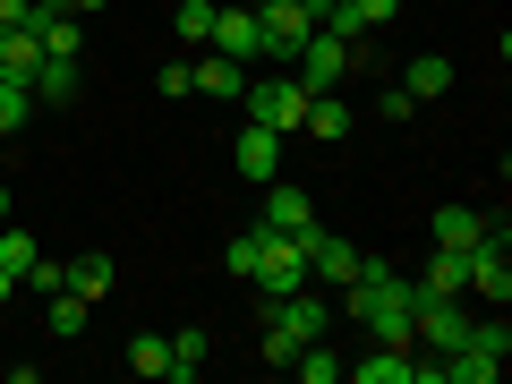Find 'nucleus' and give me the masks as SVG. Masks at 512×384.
<instances>
[{"mask_svg":"<svg viewBox=\"0 0 512 384\" xmlns=\"http://www.w3.org/2000/svg\"><path fill=\"white\" fill-rule=\"evenodd\" d=\"M325 325H333V308H325V299H308V291L265 299V367H291V350L299 342H325Z\"/></svg>","mask_w":512,"mask_h":384,"instance_id":"obj_1","label":"nucleus"},{"mask_svg":"<svg viewBox=\"0 0 512 384\" xmlns=\"http://www.w3.org/2000/svg\"><path fill=\"white\" fill-rule=\"evenodd\" d=\"M504 359H512V325H504V308H495L487 325L470 316L461 350H453V359H436V367H444V384H495V376H504Z\"/></svg>","mask_w":512,"mask_h":384,"instance_id":"obj_2","label":"nucleus"},{"mask_svg":"<svg viewBox=\"0 0 512 384\" xmlns=\"http://www.w3.org/2000/svg\"><path fill=\"white\" fill-rule=\"evenodd\" d=\"M367 69V43H342V35H325V26H316L308 43H299V60H291V77L308 94H325V86H350V77Z\"/></svg>","mask_w":512,"mask_h":384,"instance_id":"obj_3","label":"nucleus"},{"mask_svg":"<svg viewBox=\"0 0 512 384\" xmlns=\"http://www.w3.org/2000/svg\"><path fill=\"white\" fill-rule=\"evenodd\" d=\"M239 103H248L256 128H274V137H299V120H308V86H299V77H265V86L248 77Z\"/></svg>","mask_w":512,"mask_h":384,"instance_id":"obj_4","label":"nucleus"},{"mask_svg":"<svg viewBox=\"0 0 512 384\" xmlns=\"http://www.w3.org/2000/svg\"><path fill=\"white\" fill-rule=\"evenodd\" d=\"M256 291L265 299H282V291H308V248H299V239H282V231H265L256 239Z\"/></svg>","mask_w":512,"mask_h":384,"instance_id":"obj_5","label":"nucleus"},{"mask_svg":"<svg viewBox=\"0 0 512 384\" xmlns=\"http://www.w3.org/2000/svg\"><path fill=\"white\" fill-rule=\"evenodd\" d=\"M461 333H470V316H461V299H410V342L427 350V359H453Z\"/></svg>","mask_w":512,"mask_h":384,"instance_id":"obj_6","label":"nucleus"},{"mask_svg":"<svg viewBox=\"0 0 512 384\" xmlns=\"http://www.w3.org/2000/svg\"><path fill=\"white\" fill-rule=\"evenodd\" d=\"M256 26H265V60H274V69H291V60H299V43L316 35L308 0H265V9H256Z\"/></svg>","mask_w":512,"mask_h":384,"instance_id":"obj_7","label":"nucleus"},{"mask_svg":"<svg viewBox=\"0 0 512 384\" xmlns=\"http://www.w3.org/2000/svg\"><path fill=\"white\" fill-rule=\"evenodd\" d=\"M299 248H308V282H325V291H350V274H359V248H350V239H333L325 222H316Z\"/></svg>","mask_w":512,"mask_h":384,"instance_id":"obj_8","label":"nucleus"},{"mask_svg":"<svg viewBox=\"0 0 512 384\" xmlns=\"http://www.w3.org/2000/svg\"><path fill=\"white\" fill-rule=\"evenodd\" d=\"M256 231L308 239V231H316V205H308V188H291V180H265V222H256Z\"/></svg>","mask_w":512,"mask_h":384,"instance_id":"obj_9","label":"nucleus"},{"mask_svg":"<svg viewBox=\"0 0 512 384\" xmlns=\"http://www.w3.org/2000/svg\"><path fill=\"white\" fill-rule=\"evenodd\" d=\"M205 52H222V60H265V26H256V9H214Z\"/></svg>","mask_w":512,"mask_h":384,"instance_id":"obj_10","label":"nucleus"},{"mask_svg":"<svg viewBox=\"0 0 512 384\" xmlns=\"http://www.w3.org/2000/svg\"><path fill=\"white\" fill-rule=\"evenodd\" d=\"M282 146H291V137H274V128H239V146H231V163H239V180H256V188H265V180H282Z\"/></svg>","mask_w":512,"mask_h":384,"instance_id":"obj_11","label":"nucleus"},{"mask_svg":"<svg viewBox=\"0 0 512 384\" xmlns=\"http://www.w3.org/2000/svg\"><path fill=\"white\" fill-rule=\"evenodd\" d=\"M188 86H197V94H214V103H239V94H248V60L205 52V60H188Z\"/></svg>","mask_w":512,"mask_h":384,"instance_id":"obj_12","label":"nucleus"},{"mask_svg":"<svg viewBox=\"0 0 512 384\" xmlns=\"http://www.w3.org/2000/svg\"><path fill=\"white\" fill-rule=\"evenodd\" d=\"M342 376H359V384H419V350H367V359H342Z\"/></svg>","mask_w":512,"mask_h":384,"instance_id":"obj_13","label":"nucleus"},{"mask_svg":"<svg viewBox=\"0 0 512 384\" xmlns=\"http://www.w3.org/2000/svg\"><path fill=\"white\" fill-rule=\"evenodd\" d=\"M410 291H419V299H461V291H470V256L436 248V256H427V282H410Z\"/></svg>","mask_w":512,"mask_h":384,"instance_id":"obj_14","label":"nucleus"},{"mask_svg":"<svg viewBox=\"0 0 512 384\" xmlns=\"http://www.w3.org/2000/svg\"><path fill=\"white\" fill-rule=\"evenodd\" d=\"M299 137H316V146H342V137H350V103H342V94H308V120H299Z\"/></svg>","mask_w":512,"mask_h":384,"instance_id":"obj_15","label":"nucleus"},{"mask_svg":"<svg viewBox=\"0 0 512 384\" xmlns=\"http://www.w3.org/2000/svg\"><path fill=\"white\" fill-rule=\"evenodd\" d=\"M205 359H214V333H205V325L171 333V376H163V384H197V376H205Z\"/></svg>","mask_w":512,"mask_h":384,"instance_id":"obj_16","label":"nucleus"},{"mask_svg":"<svg viewBox=\"0 0 512 384\" xmlns=\"http://www.w3.org/2000/svg\"><path fill=\"white\" fill-rule=\"evenodd\" d=\"M427 231H436V248H470V239L487 231V214H478V205H436Z\"/></svg>","mask_w":512,"mask_h":384,"instance_id":"obj_17","label":"nucleus"},{"mask_svg":"<svg viewBox=\"0 0 512 384\" xmlns=\"http://www.w3.org/2000/svg\"><path fill=\"white\" fill-rule=\"evenodd\" d=\"M402 86H410V103H436V94L453 86V60H444V52H419V60L402 69Z\"/></svg>","mask_w":512,"mask_h":384,"instance_id":"obj_18","label":"nucleus"},{"mask_svg":"<svg viewBox=\"0 0 512 384\" xmlns=\"http://www.w3.org/2000/svg\"><path fill=\"white\" fill-rule=\"evenodd\" d=\"M77 86H86V69H77V60H43L26 94H35V103H77Z\"/></svg>","mask_w":512,"mask_h":384,"instance_id":"obj_19","label":"nucleus"},{"mask_svg":"<svg viewBox=\"0 0 512 384\" xmlns=\"http://www.w3.org/2000/svg\"><path fill=\"white\" fill-rule=\"evenodd\" d=\"M35 69H43V43H35V26H26V35H0V77L35 86Z\"/></svg>","mask_w":512,"mask_h":384,"instance_id":"obj_20","label":"nucleus"},{"mask_svg":"<svg viewBox=\"0 0 512 384\" xmlns=\"http://www.w3.org/2000/svg\"><path fill=\"white\" fill-rule=\"evenodd\" d=\"M35 43H43V60H77L86 52V26L77 18H35Z\"/></svg>","mask_w":512,"mask_h":384,"instance_id":"obj_21","label":"nucleus"},{"mask_svg":"<svg viewBox=\"0 0 512 384\" xmlns=\"http://www.w3.org/2000/svg\"><path fill=\"white\" fill-rule=\"evenodd\" d=\"M86 308H94L86 291H52V316H43V325H52V342H77V333H86Z\"/></svg>","mask_w":512,"mask_h":384,"instance_id":"obj_22","label":"nucleus"},{"mask_svg":"<svg viewBox=\"0 0 512 384\" xmlns=\"http://www.w3.org/2000/svg\"><path fill=\"white\" fill-rule=\"evenodd\" d=\"M128 367H137L146 384H163L171 376V342H163V333H137V342H128Z\"/></svg>","mask_w":512,"mask_h":384,"instance_id":"obj_23","label":"nucleus"},{"mask_svg":"<svg viewBox=\"0 0 512 384\" xmlns=\"http://www.w3.org/2000/svg\"><path fill=\"white\" fill-rule=\"evenodd\" d=\"M69 291H86V299H103V291H111V256H103V248L69 256Z\"/></svg>","mask_w":512,"mask_h":384,"instance_id":"obj_24","label":"nucleus"},{"mask_svg":"<svg viewBox=\"0 0 512 384\" xmlns=\"http://www.w3.org/2000/svg\"><path fill=\"white\" fill-rule=\"evenodd\" d=\"M26 111H35V94H26L18 77H0V137H18V128H26Z\"/></svg>","mask_w":512,"mask_h":384,"instance_id":"obj_25","label":"nucleus"},{"mask_svg":"<svg viewBox=\"0 0 512 384\" xmlns=\"http://www.w3.org/2000/svg\"><path fill=\"white\" fill-rule=\"evenodd\" d=\"M171 26H180V43H205V35H214V0H180Z\"/></svg>","mask_w":512,"mask_h":384,"instance_id":"obj_26","label":"nucleus"},{"mask_svg":"<svg viewBox=\"0 0 512 384\" xmlns=\"http://www.w3.org/2000/svg\"><path fill=\"white\" fill-rule=\"evenodd\" d=\"M35 256H43L35 239H26V231H9V222H0V265H9V274H18V282H26V265H35Z\"/></svg>","mask_w":512,"mask_h":384,"instance_id":"obj_27","label":"nucleus"},{"mask_svg":"<svg viewBox=\"0 0 512 384\" xmlns=\"http://www.w3.org/2000/svg\"><path fill=\"white\" fill-rule=\"evenodd\" d=\"M402 18V0H350V26H359V35H376V26H393Z\"/></svg>","mask_w":512,"mask_h":384,"instance_id":"obj_28","label":"nucleus"},{"mask_svg":"<svg viewBox=\"0 0 512 384\" xmlns=\"http://www.w3.org/2000/svg\"><path fill=\"white\" fill-rule=\"evenodd\" d=\"M256 239H265V231H239V239H231V248H222V265H231V274H239V282H248V274H256Z\"/></svg>","mask_w":512,"mask_h":384,"instance_id":"obj_29","label":"nucleus"},{"mask_svg":"<svg viewBox=\"0 0 512 384\" xmlns=\"http://www.w3.org/2000/svg\"><path fill=\"white\" fill-rule=\"evenodd\" d=\"M410 111H419V103H410V86H384L376 94V120H410Z\"/></svg>","mask_w":512,"mask_h":384,"instance_id":"obj_30","label":"nucleus"},{"mask_svg":"<svg viewBox=\"0 0 512 384\" xmlns=\"http://www.w3.org/2000/svg\"><path fill=\"white\" fill-rule=\"evenodd\" d=\"M154 94H197L188 86V60H163V69H154Z\"/></svg>","mask_w":512,"mask_h":384,"instance_id":"obj_31","label":"nucleus"},{"mask_svg":"<svg viewBox=\"0 0 512 384\" xmlns=\"http://www.w3.org/2000/svg\"><path fill=\"white\" fill-rule=\"evenodd\" d=\"M35 26V0H0V35H26Z\"/></svg>","mask_w":512,"mask_h":384,"instance_id":"obj_32","label":"nucleus"},{"mask_svg":"<svg viewBox=\"0 0 512 384\" xmlns=\"http://www.w3.org/2000/svg\"><path fill=\"white\" fill-rule=\"evenodd\" d=\"M9 299H18V274H9V265H0V308H9Z\"/></svg>","mask_w":512,"mask_h":384,"instance_id":"obj_33","label":"nucleus"},{"mask_svg":"<svg viewBox=\"0 0 512 384\" xmlns=\"http://www.w3.org/2000/svg\"><path fill=\"white\" fill-rule=\"evenodd\" d=\"M333 9H350V0H308V18H333Z\"/></svg>","mask_w":512,"mask_h":384,"instance_id":"obj_34","label":"nucleus"},{"mask_svg":"<svg viewBox=\"0 0 512 384\" xmlns=\"http://www.w3.org/2000/svg\"><path fill=\"white\" fill-rule=\"evenodd\" d=\"M69 9H77V18H94V9H111V0H69Z\"/></svg>","mask_w":512,"mask_h":384,"instance_id":"obj_35","label":"nucleus"},{"mask_svg":"<svg viewBox=\"0 0 512 384\" xmlns=\"http://www.w3.org/2000/svg\"><path fill=\"white\" fill-rule=\"evenodd\" d=\"M0 222H9V180H0Z\"/></svg>","mask_w":512,"mask_h":384,"instance_id":"obj_36","label":"nucleus"}]
</instances>
